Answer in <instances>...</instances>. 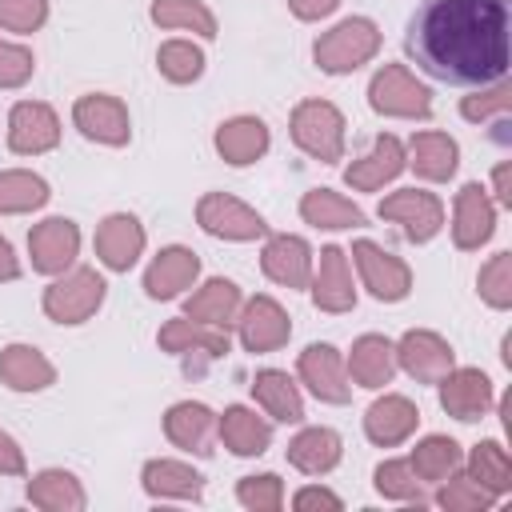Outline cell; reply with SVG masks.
I'll use <instances>...</instances> for the list:
<instances>
[{
	"instance_id": "6da1fadb",
	"label": "cell",
	"mask_w": 512,
	"mask_h": 512,
	"mask_svg": "<svg viewBox=\"0 0 512 512\" xmlns=\"http://www.w3.org/2000/svg\"><path fill=\"white\" fill-rule=\"evenodd\" d=\"M404 52L420 72L444 84H496L508 76V0H424Z\"/></svg>"
},
{
	"instance_id": "7a4b0ae2",
	"label": "cell",
	"mask_w": 512,
	"mask_h": 512,
	"mask_svg": "<svg viewBox=\"0 0 512 512\" xmlns=\"http://www.w3.org/2000/svg\"><path fill=\"white\" fill-rule=\"evenodd\" d=\"M380 44H384V32H380V24L372 16H344L328 32L316 36L312 60L328 76H352L356 68L376 60Z\"/></svg>"
},
{
	"instance_id": "3957f363",
	"label": "cell",
	"mask_w": 512,
	"mask_h": 512,
	"mask_svg": "<svg viewBox=\"0 0 512 512\" xmlns=\"http://www.w3.org/2000/svg\"><path fill=\"white\" fill-rule=\"evenodd\" d=\"M104 300H108V280L88 264H72L68 272L52 276V284L40 296V308L52 324L76 328V324H88L104 308Z\"/></svg>"
},
{
	"instance_id": "277c9868",
	"label": "cell",
	"mask_w": 512,
	"mask_h": 512,
	"mask_svg": "<svg viewBox=\"0 0 512 512\" xmlns=\"http://www.w3.org/2000/svg\"><path fill=\"white\" fill-rule=\"evenodd\" d=\"M288 132H292V144L320 160V164H336L344 160V144H348V120L344 112L332 104V100H320V96H308L292 108L288 116Z\"/></svg>"
},
{
	"instance_id": "5b68a950",
	"label": "cell",
	"mask_w": 512,
	"mask_h": 512,
	"mask_svg": "<svg viewBox=\"0 0 512 512\" xmlns=\"http://www.w3.org/2000/svg\"><path fill=\"white\" fill-rule=\"evenodd\" d=\"M368 108L388 120H428L432 116V88L416 80L408 64H380L368 80Z\"/></svg>"
},
{
	"instance_id": "8992f818",
	"label": "cell",
	"mask_w": 512,
	"mask_h": 512,
	"mask_svg": "<svg viewBox=\"0 0 512 512\" xmlns=\"http://www.w3.org/2000/svg\"><path fill=\"white\" fill-rule=\"evenodd\" d=\"M348 260H352V268H356V276H360V284L368 288L372 300H380V304H400V300L412 296V268H408V260H400V256L388 252L384 244L360 236V240L352 244Z\"/></svg>"
},
{
	"instance_id": "52a82bcc",
	"label": "cell",
	"mask_w": 512,
	"mask_h": 512,
	"mask_svg": "<svg viewBox=\"0 0 512 512\" xmlns=\"http://www.w3.org/2000/svg\"><path fill=\"white\" fill-rule=\"evenodd\" d=\"M156 344H160V352L180 356L188 364V372H200L204 364L224 360L232 352L228 328H216V324H204V320H192V316L164 320L160 332H156Z\"/></svg>"
},
{
	"instance_id": "ba28073f",
	"label": "cell",
	"mask_w": 512,
	"mask_h": 512,
	"mask_svg": "<svg viewBox=\"0 0 512 512\" xmlns=\"http://www.w3.org/2000/svg\"><path fill=\"white\" fill-rule=\"evenodd\" d=\"M196 224L212 240H228V244H252L268 236V220L252 204L228 192H204L196 200Z\"/></svg>"
},
{
	"instance_id": "9c48e42d",
	"label": "cell",
	"mask_w": 512,
	"mask_h": 512,
	"mask_svg": "<svg viewBox=\"0 0 512 512\" xmlns=\"http://www.w3.org/2000/svg\"><path fill=\"white\" fill-rule=\"evenodd\" d=\"M376 216L396 224L408 244H428L444 228V200L424 188H396L376 204Z\"/></svg>"
},
{
	"instance_id": "30bf717a",
	"label": "cell",
	"mask_w": 512,
	"mask_h": 512,
	"mask_svg": "<svg viewBox=\"0 0 512 512\" xmlns=\"http://www.w3.org/2000/svg\"><path fill=\"white\" fill-rule=\"evenodd\" d=\"M236 336H240V348L252 352V356H268V352H280L288 340H292V316L288 308L268 296V292H256L240 304V316H236Z\"/></svg>"
},
{
	"instance_id": "8fae6325",
	"label": "cell",
	"mask_w": 512,
	"mask_h": 512,
	"mask_svg": "<svg viewBox=\"0 0 512 512\" xmlns=\"http://www.w3.org/2000/svg\"><path fill=\"white\" fill-rule=\"evenodd\" d=\"M72 128L104 148H124L132 140V116L128 104L112 92H84L72 104Z\"/></svg>"
},
{
	"instance_id": "7c38bea8",
	"label": "cell",
	"mask_w": 512,
	"mask_h": 512,
	"mask_svg": "<svg viewBox=\"0 0 512 512\" xmlns=\"http://www.w3.org/2000/svg\"><path fill=\"white\" fill-rule=\"evenodd\" d=\"M296 380L320 404H348L352 400V380H348V368H344V352L328 340H316L296 356Z\"/></svg>"
},
{
	"instance_id": "4fadbf2b",
	"label": "cell",
	"mask_w": 512,
	"mask_h": 512,
	"mask_svg": "<svg viewBox=\"0 0 512 512\" xmlns=\"http://www.w3.org/2000/svg\"><path fill=\"white\" fill-rule=\"evenodd\" d=\"M452 244L460 252H480L492 236H496V200L488 196V188L480 180L460 184V192L452 196Z\"/></svg>"
},
{
	"instance_id": "5bb4252c",
	"label": "cell",
	"mask_w": 512,
	"mask_h": 512,
	"mask_svg": "<svg viewBox=\"0 0 512 512\" xmlns=\"http://www.w3.org/2000/svg\"><path fill=\"white\" fill-rule=\"evenodd\" d=\"M312 304L328 316H344L356 308V280H352V260L340 244H324L316 264H312V280H308Z\"/></svg>"
},
{
	"instance_id": "9a60e30c",
	"label": "cell",
	"mask_w": 512,
	"mask_h": 512,
	"mask_svg": "<svg viewBox=\"0 0 512 512\" xmlns=\"http://www.w3.org/2000/svg\"><path fill=\"white\" fill-rule=\"evenodd\" d=\"M60 112L48 100H16L8 112V152L44 156L60 144Z\"/></svg>"
},
{
	"instance_id": "2e32d148",
	"label": "cell",
	"mask_w": 512,
	"mask_h": 512,
	"mask_svg": "<svg viewBox=\"0 0 512 512\" xmlns=\"http://www.w3.org/2000/svg\"><path fill=\"white\" fill-rule=\"evenodd\" d=\"M436 388H440V408L460 424H476L496 408V388H492L488 372H480V368H456L452 364L436 380Z\"/></svg>"
},
{
	"instance_id": "e0dca14e",
	"label": "cell",
	"mask_w": 512,
	"mask_h": 512,
	"mask_svg": "<svg viewBox=\"0 0 512 512\" xmlns=\"http://www.w3.org/2000/svg\"><path fill=\"white\" fill-rule=\"evenodd\" d=\"M80 256V228L68 216H44L40 224H32L28 232V260L32 272L40 276H60L76 264Z\"/></svg>"
},
{
	"instance_id": "ac0fdd59",
	"label": "cell",
	"mask_w": 512,
	"mask_h": 512,
	"mask_svg": "<svg viewBox=\"0 0 512 512\" xmlns=\"http://www.w3.org/2000/svg\"><path fill=\"white\" fill-rule=\"evenodd\" d=\"M312 264H316V252H312V244L304 236H296V232H268L264 236L260 272L272 284H280L288 292H300L312 280Z\"/></svg>"
},
{
	"instance_id": "d6986e66",
	"label": "cell",
	"mask_w": 512,
	"mask_h": 512,
	"mask_svg": "<svg viewBox=\"0 0 512 512\" xmlns=\"http://www.w3.org/2000/svg\"><path fill=\"white\" fill-rule=\"evenodd\" d=\"M92 248H96V260H100L108 272H128V268H136V260L144 256L148 232H144L140 216H132V212H108V216L96 224Z\"/></svg>"
},
{
	"instance_id": "ffe728a7",
	"label": "cell",
	"mask_w": 512,
	"mask_h": 512,
	"mask_svg": "<svg viewBox=\"0 0 512 512\" xmlns=\"http://www.w3.org/2000/svg\"><path fill=\"white\" fill-rule=\"evenodd\" d=\"M392 344H396V368L408 372L416 384H436L456 364V348L432 328H408Z\"/></svg>"
},
{
	"instance_id": "44dd1931",
	"label": "cell",
	"mask_w": 512,
	"mask_h": 512,
	"mask_svg": "<svg viewBox=\"0 0 512 512\" xmlns=\"http://www.w3.org/2000/svg\"><path fill=\"white\" fill-rule=\"evenodd\" d=\"M200 280V256L188 244H164L144 268V296L148 300H176Z\"/></svg>"
},
{
	"instance_id": "7402d4cb",
	"label": "cell",
	"mask_w": 512,
	"mask_h": 512,
	"mask_svg": "<svg viewBox=\"0 0 512 512\" xmlns=\"http://www.w3.org/2000/svg\"><path fill=\"white\" fill-rule=\"evenodd\" d=\"M408 168V156H404V140L396 132H380L372 140V148L364 156H356L348 168H344V184L352 192H380L384 184H392L400 172Z\"/></svg>"
},
{
	"instance_id": "603a6c76",
	"label": "cell",
	"mask_w": 512,
	"mask_h": 512,
	"mask_svg": "<svg viewBox=\"0 0 512 512\" xmlns=\"http://www.w3.org/2000/svg\"><path fill=\"white\" fill-rule=\"evenodd\" d=\"M164 436L172 448L188 456H212L216 452V412L204 400H176L164 412Z\"/></svg>"
},
{
	"instance_id": "cb8c5ba5",
	"label": "cell",
	"mask_w": 512,
	"mask_h": 512,
	"mask_svg": "<svg viewBox=\"0 0 512 512\" xmlns=\"http://www.w3.org/2000/svg\"><path fill=\"white\" fill-rule=\"evenodd\" d=\"M420 428V408L404 392H384L364 408V436L376 448H396Z\"/></svg>"
},
{
	"instance_id": "d4e9b609",
	"label": "cell",
	"mask_w": 512,
	"mask_h": 512,
	"mask_svg": "<svg viewBox=\"0 0 512 512\" xmlns=\"http://www.w3.org/2000/svg\"><path fill=\"white\" fill-rule=\"evenodd\" d=\"M212 148L220 152L224 164L248 168V164H256V160L268 156V148H272V128H268L260 116H252V112H240V116H228V120L216 128Z\"/></svg>"
},
{
	"instance_id": "484cf974",
	"label": "cell",
	"mask_w": 512,
	"mask_h": 512,
	"mask_svg": "<svg viewBox=\"0 0 512 512\" xmlns=\"http://www.w3.org/2000/svg\"><path fill=\"white\" fill-rule=\"evenodd\" d=\"M404 156H408V168L424 184H448L456 176V168H460V144H456V136L436 132V128L412 132L408 144H404Z\"/></svg>"
},
{
	"instance_id": "4316f807",
	"label": "cell",
	"mask_w": 512,
	"mask_h": 512,
	"mask_svg": "<svg viewBox=\"0 0 512 512\" xmlns=\"http://www.w3.org/2000/svg\"><path fill=\"white\" fill-rule=\"evenodd\" d=\"M344 368H348V380L352 388H368V392H380L384 384H392V376L400 372L396 368V344L380 332H364L352 340L348 356H344Z\"/></svg>"
},
{
	"instance_id": "83f0119b",
	"label": "cell",
	"mask_w": 512,
	"mask_h": 512,
	"mask_svg": "<svg viewBox=\"0 0 512 512\" xmlns=\"http://www.w3.org/2000/svg\"><path fill=\"white\" fill-rule=\"evenodd\" d=\"M216 440L240 460L264 456L272 448V420L256 416V408L248 404H228L224 412H216Z\"/></svg>"
},
{
	"instance_id": "f1b7e54d",
	"label": "cell",
	"mask_w": 512,
	"mask_h": 512,
	"mask_svg": "<svg viewBox=\"0 0 512 512\" xmlns=\"http://www.w3.org/2000/svg\"><path fill=\"white\" fill-rule=\"evenodd\" d=\"M0 384L8 392L32 396V392H48L56 384V364L36 348V344H4L0 348Z\"/></svg>"
},
{
	"instance_id": "f546056e",
	"label": "cell",
	"mask_w": 512,
	"mask_h": 512,
	"mask_svg": "<svg viewBox=\"0 0 512 512\" xmlns=\"http://www.w3.org/2000/svg\"><path fill=\"white\" fill-rule=\"evenodd\" d=\"M252 400L272 424H304V392L300 380L284 368H260L252 376Z\"/></svg>"
},
{
	"instance_id": "4dcf8cb0",
	"label": "cell",
	"mask_w": 512,
	"mask_h": 512,
	"mask_svg": "<svg viewBox=\"0 0 512 512\" xmlns=\"http://www.w3.org/2000/svg\"><path fill=\"white\" fill-rule=\"evenodd\" d=\"M288 464L304 476H328L340 460H344V440L336 428L328 424H304L292 440H288Z\"/></svg>"
},
{
	"instance_id": "1f68e13d",
	"label": "cell",
	"mask_w": 512,
	"mask_h": 512,
	"mask_svg": "<svg viewBox=\"0 0 512 512\" xmlns=\"http://www.w3.org/2000/svg\"><path fill=\"white\" fill-rule=\"evenodd\" d=\"M240 304H244V292L228 276H208L204 284H196L192 292H184V316L204 320V324H216V328H236Z\"/></svg>"
},
{
	"instance_id": "d6a6232c",
	"label": "cell",
	"mask_w": 512,
	"mask_h": 512,
	"mask_svg": "<svg viewBox=\"0 0 512 512\" xmlns=\"http://www.w3.org/2000/svg\"><path fill=\"white\" fill-rule=\"evenodd\" d=\"M140 488L152 500H200L204 496V476L176 456H152L140 468Z\"/></svg>"
},
{
	"instance_id": "836d02e7",
	"label": "cell",
	"mask_w": 512,
	"mask_h": 512,
	"mask_svg": "<svg viewBox=\"0 0 512 512\" xmlns=\"http://www.w3.org/2000/svg\"><path fill=\"white\" fill-rule=\"evenodd\" d=\"M24 496L40 512H84L88 508V492H84L80 476L68 472V468H44V472H36L28 480V488H24Z\"/></svg>"
},
{
	"instance_id": "e575fe53",
	"label": "cell",
	"mask_w": 512,
	"mask_h": 512,
	"mask_svg": "<svg viewBox=\"0 0 512 512\" xmlns=\"http://www.w3.org/2000/svg\"><path fill=\"white\" fill-rule=\"evenodd\" d=\"M300 220L320 228V232H344V228H364V208L352 204L348 196L332 192V188H308L300 196Z\"/></svg>"
},
{
	"instance_id": "d590c367",
	"label": "cell",
	"mask_w": 512,
	"mask_h": 512,
	"mask_svg": "<svg viewBox=\"0 0 512 512\" xmlns=\"http://www.w3.org/2000/svg\"><path fill=\"white\" fill-rule=\"evenodd\" d=\"M148 20H152L156 28L192 32V36H200V40H216V36H220V20H216V12H212L204 0H152Z\"/></svg>"
},
{
	"instance_id": "8d00e7d4",
	"label": "cell",
	"mask_w": 512,
	"mask_h": 512,
	"mask_svg": "<svg viewBox=\"0 0 512 512\" xmlns=\"http://www.w3.org/2000/svg\"><path fill=\"white\" fill-rule=\"evenodd\" d=\"M52 200V188L32 168H0V216H28Z\"/></svg>"
},
{
	"instance_id": "74e56055",
	"label": "cell",
	"mask_w": 512,
	"mask_h": 512,
	"mask_svg": "<svg viewBox=\"0 0 512 512\" xmlns=\"http://www.w3.org/2000/svg\"><path fill=\"white\" fill-rule=\"evenodd\" d=\"M408 464H412V472H416L424 484H440V480H448V476L464 464V448H460L452 436H444V432H428V436H420L416 448L408 452Z\"/></svg>"
},
{
	"instance_id": "f35d334b",
	"label": "cell",
	"mask_w": 512,
	"mask_h": 512,
	"mask_svg": "<svg viewBox=\"0 0 512 512\" xmlns=\"http://www.w3.org/2000/svg\"><path fill=\"white\" fill-rule=\"evenodd\" d=\"M464 468H468V476H472L480 488H488L496 500L512 492V456H508V448H504L500 440H480V444H472V452L464 456Z\"/></svg>"
},
{
	"instance_id": "ab89813d",
	"label": "cell",
	"mask_w": 512,
	"mask_h": 512,
	"mask_svg": "<svg viewBox=\"0 0 512 512\" xmlns=\"http://www.w3.org/2000/svg\"><path fill=\"white\" fill-rule=\"evenodd\" d=\"M204 68H208V56L192 36H172L156 48V72L168 84H196Z\"/></svg>"
},
{
	"instance_id": "60d3db41",
	"label": "cell",
	"mask_w": 512,
	"mask_h": 512,
	"mask_svg": "<svg viewBox=\"0 0 512 512\" xmlns=\"http://www.w3.org/2000/svg\"><path fill=\"white\" fill-rule=\"evenodd\" d=\"M508 112H512V84L508 80H496V84H480L476 92H468L460 100V116L468 124H496V128H508Z\"/></svg>"
},
{
	"instance_id": "b9f144b4",
	"label": "cell",
	"mask_w": 512,
	"mask_h": 512,
	"mask_svg": "<svg viewBox=\"0 0 512 512\" xmlns=\"http://www.w3.org/2000/svg\"><path fill=\"white\" fill-rule=\"evenodd\" d=\"M372 488H376L384 500H396V504H424V500H428L424 480L412 472L408 460H384V464H376Z\"/></svg>"
},
{
	"instance_id": "7bdbcfd3",
	"label": "cell",
	"mask_w": 512,
	"mask_h": 512,
	"mask_svg": "<svg viewBox=\"0 0 512 512\" xmlns=\"http://www.w3.org/2000/svg\"><path fill=\"white\" fill-rule=\"evenodd\" d=\"M440 492H436V504L444 508V512H484V508H492L496 504V496L488 492V488H480L468 472H452L448 480H440L436 484Z\"/></svg>"
},
{
	"instance_id": "ee69618b",
	"label": "cell",
	"mask_w": 512,
	"mask_h": 512,
	"mask_svg": "<svg viewBox=\"0 0 512 512\" xmlns=\"http://www.w3.org/2000/svg\"><path fill=\"white\" fill-rule=\"evenodd\" d=\"M476 292L496 312H508L512 308V252H496V256H488V264H480Z\"/></svg>"
},
{
	"instance_id": "f6af8a7d",
	"label": "cell",
	"mask_w": 512,
	"mask_h": 512,
	"mask_svg": "<svg viewBox=\"0 0 512 512\" xmlns=\"http://www.w3.org/2000/svg\"><path fill=\"white\" fill-rule=\"evenodd\" d=\"M236 500L248 512H280L284 508V480L276 472H252L236 480Z\"/></svg>"
},
{
	"instance_id": "bcb514c9",
	"label": "cell",
	"mask_w": 512,
	"mask_h": 512,
	"mask_svg": "<svg viewBox=\"0 0 512 512\" xmlns=\"http://www.w3.org/2000/svg\"><path fill=\"white\" fill-rule=\"evenodd\" d=\"M48 24V0H0V32L32 36Z\"/></svg>"
},
{
	"instance_id": "7dc6e473",
	"label": "cell",
	"mask_w": 512,
	"mask_h": 512,
	"mask_svg": "<svg viewBox=\"0 0 512 512\" xmlns=\"http://www.w3.org/2000/svg\"><path fill=\"white\" fill-rule=\"evenodd\" d=\"M36 76V56L28 44L0 36V88H24Z\"/></svg>"
},
{
	"instance_id": "c3c4849f",
	"label": "cell",
	"mask_w": 512,
	"mask_h": 512,
	"mask_svg": "<svg viewBox=\"0 0 512 512\" xmlns=\"http://www.w3.org/2000/svg\"><path fill=\"white\" fill-rule=\"evenodd\" d=\"M292 508L296 512H340L344 508V500L332 492V488H324V484H304L296 496H292Z\"/></svg>"
},
{
	"instance_id": "681fc988",
	"label": "cell",
	"mask_w": 512,
	"mask_h": 512,
	"mask_svg": "<svg viewBox=\"0 0 512 512\" xmlns=\"http://www.w3.org/2000/svg\"><path fill=\"white\" fill-rule=\"evenodd\" d=\"M24 472H28V460H24L20 440L0 428V476H24Z\"/></svg>"
},
{
	"instance_id": "f907efd6",
	"label": "cell",
	"mask_w": 512,
	"mask_h": 512,
	"mask_svg": "<svg viewBox=\"0 0 512 512\" xmlns=\"http://www.w3.org/2000/svg\"><path fill=\"white\" fill-rule=\"evenodd\" d=\"M340 8V0H288V12L304 24H316V20H328L332 12Z\"/></svg>"
},
{
	"instance_id": "816d5d0a",
	"label": "cell",
	"mask_w": 512,
	"mask_h": 512,
	"mask_svg": "<svg viewBox=\"0 0 512 512\" xmlns=\"http://www.w3.org/2000/svg\"><path fill=\"white\" fill-rule=\"evenodd\" d=\"M492 200L496 208H512V164L508 160H496L492 168Z\"/></svg>"
},
{
	"instance_id": "f5cc1de1",
	"label": "cell",
	"mask_w": 512,
	"mask_h": 512,
	"mask_svg": "<svg viewBox=\"0 0 512 512\" xmlns=\"http://www.w3.org/2000/svg\"><path fill=\"white\" fill-rule=\"evenodd\" d=\"M12 280H20V256H16L12 240L0 236V284H12Z\"/></svg>"
}]
</instances>
